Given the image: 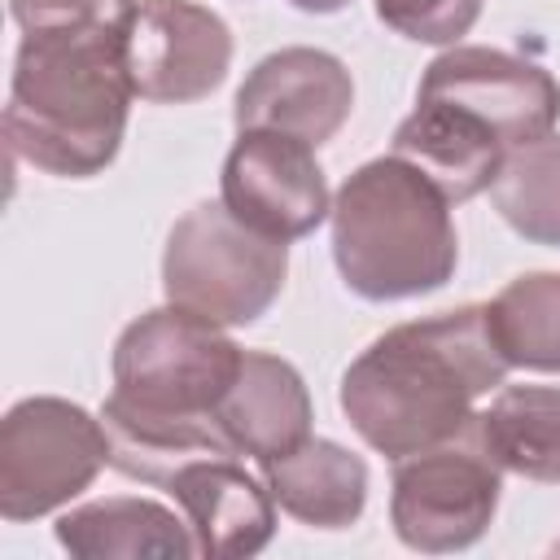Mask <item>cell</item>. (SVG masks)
I'll list each match as a JSON object with an SVG mask.
<instances>
[{"label":"cell","mask_w":560,"mask_h":560,"mask_svg":"<svg viewBox=\"0 0 560 560\" xmlns=\"http://www.w3.org/2000/svg\"><path fill=\"white\" fill-rule=\"evenodd\" d=\"M241 354L223 324L175 302L131 319L114 341V389L101 402L109 468L166 486L197 455H236L219 402L241 372Z\"/></svg>","instance_id":"cell-1"},{"label":"cell","mask_w":560,"mask_h":560,"mask_svg":"<svg viewBox=\"0 0 560 560\" xmlns=\"http://www.w3.org/2000/svg\"><path fill=\"white\" fill-rule=\"evenodd\" d=\"M508 359L499 354L486 306H455L381 332L341 376V411L350 429L385 459H407L459 438L472 402L499 389Z\"/></svg>","instance_id":"cell-2"},{"label":"cell","mask_w":560,"mask_h":560,"mask_svg":"<svg viewBox=\"0 0 560 560\" xmlns=\"http://www.w3.org/2000/svg\"><path fill=\"white\" fill-rule=\"evenodd\" d=\"M127 31H26L13 57L4 144L13 158L61 175H101L131 114Z\"/></svg>","instance_id":"cell-3"},{"label":"cell","mask_w":560,"mask_h":560,"mask_svg":"<svg viewBox=\"0 0 560 560\" xmlns=\"http://www.w3.org/2000/svg\"><path fill=\"white\" fill-rule=\"evenodd\" d=\"M332 262L368 302H398L442 289L455 276L459 241L451 201L402 158H372L332 197Z\"/></svg>","instance_id":"cell-4"},{"label":"cell","mask_w":560,"mask_h":560,"mask_svg":"<svg viewBox=\"0 0 560 560\" xmlns=\"http://www.w3.org/2000/svg\"><path fill=\"white\" fill-rule=\"evenodd\" d=\"M289 276V241H271L245 228L223 201H197L175 219L162 249L166 302L245 328L271 311Z\"/></svg>","instance_id":"cell-5"},{"label":"cell","mask_w":560,"mask_h":560,"mask_svg":"<svg viewBox=\"0 0 560 560\" xmlns=\"http://www.w3.org/2000/svg\"><path fill=\"white\" fill-rule=\"evenodd\" d=\"M109 464L105 420L70 398L35 394L0 420V516L35 521L79 499Z\"/></svg>","instance_id":"cell-6"},{"label":"cell","mask_w":560,"mask_h":560,"mask_svg":"<svg viewBox=\"0 0 560 560\" xmlns=\"http://www.w3.org/2000/svg\"><path fill=\"white\" fill-rule=\"evenodd\" d=\"M499 490L503 468L468 424L459 438L398 459L389 481V525L411 551H464L490 529Z\"/></svg>","instance_id":"cell-7"},{"label":"cell","mask_w":560,"mask_h":560,"mask_svg":"<svg viewBox=\"0 0 560 560\" xmlns=\"http://www.w3.org/2000/svg\"><path fill=\"white\" fill-rule=\"evenodd\" d=\"M219 201L254 232L271 241H302L328 214V179L315 162V144L284 131H241L223 175Z\"/></svg>","instance_id":"cell-8"},{"label":"cell","mask_w":560,"mask_h":560,"mask_svg":"<svg viewBox=\"0 0 560 560\" xmlns=\"http://www.w3.org/2000/svg\"><path fill=\"white\" fill-rule=\"evenodd\" d=\"M416 96L446 101L481 118L508 149L547 136L560 118V83L551 70L481 44H451L442 57H433Z\"/></svg>","instance_id":"cell-9"},{"label":"cell","mask_w":560,"mask_h":560,"mask_svg":"<svg viewBox=\"0 0 560 560\" xmlns=\"http://www.w3.org/2000/svg\"><path fill=\"white\" fill-rule=\"evenodd\" d=\"M232 66L228 22L197 0H140L127 31V74L140 101L192 105Z\"/></svg>","instance_id":"cell-10"},{"label":"cell","mask_w":560,"mask_h":560,"mask_svg":"<svg viewBox=\"0 0 560 560\" xmlns=\"http://www.w3.org/2000/svg\"><path fill=\"white\" fill-rule=\"evenodd\" d=\"M354 109V79L341 57L324 48H280L262 57L232 101L236 131H284L306 144H324Z\"/></svg>","instance_id":"cell-11"},{"label":"cell","mask_w":560,"mask_h":560,"mask_svg":"<svg viewBox=\"0 0 560 560\" xmlns=\"http://www.w3.org/2000/svg\"><path fill=\"white\" fill-rule=\"evenodd\" d=\"M197 542V556L241 560L258 556L276 534V499L267 481L245 472L241 455H197L179 464L162 486Z\"/></svg>","instance_id":"cell-12"},{"label":"cell","mask_w":560,"mask_h":560,"mask_svg":"<svg viewBox=\"0 0 560 560\" xmlns=\"http://www.w3.org/2000/svg\"><path fill=\"white\" fill-rule=\"evenodd\" d=\"M389 153L411 162L420 175H429L438 192L455 206V201H472L494 184L508 144L481 118L446 101L416 96V109L398 122Z\"/></svg>","instance_id":"cell-13"},{"label":"cell","mask_w":560,"mask_h":560,"mask_svg":"<svg viewBox=\"0 0 560 560\" xmlns=\"http://www.w3.org/2000/svg\"><path fill=\"white\" fill-rule=\"evenodd\" d=\"M223 438L236 455L271 459L311 438V394L302 372L267 350H245L232 389L219 402Z\"/></svg>","instance_id":"cell-14"},{"label":"cell","mask_w":560,"mask_h":560,"mask_svg":"<svg viewBox=\"0 0 560 560\" xmlns=\"http://www.w3.org/2000/svg\"><path fill=\"white\" fill-rule=\"evenodd\" d=\"M57 542L79 560H184L197 556L192 529L158 499L109 494L57 516Z\"/></svg>","instance_id":"cell-15"},{"label":"cell","mask_w":560,"mask_h":560,"mask_svg":"<svg viewBox=\"0 0 560 560\" xmlns=\"http://www.w3.org/2000/svg\"><path fill=\"white\" fill-rule=\"evenodd\" d=\"M258 472L271 499L315 529H346L368 508V464L328 438H306L293 451L262 459Z\"/></svg>","instance_id":"cell-16"},{"label":"cell","mask_w":560,"mask_h":560,"mask_svg":"<svg viewBox=\"0 0 560 560\" xmlns=\"http://www.w3.org/2000/svg\"><path fill=\"white\" fill-rule=\"evenodd\" d=\"M481 446L503 472L525 481H560V389L503 385L486 411L472 416Z\"/></svg>","instance_id":"cell-17"},{"label":"cell","mask_w":560,"mask_h":560,"mask_svg":"<svg viewBox=\"0 0 560 560\" xmlns=\"http://www.w3.org/2000/svg\"><path fill=\"white\" fill-rule=\"evenodd\" d=\"M486 324L508 368L560 372V271H525L486 302Z\"/></svg>","instance_id":"cell-18"},{"label":"cell","mask_w":560,"mask_h":560,"mask_svg":"<svg viewBox=\"0 0 560 560\" xmlns=\"http://www.w3.org/2000/svg\"><path fill=\"white\" fill-rule=\"evenodd\" d=\"M490 197L516 236L534 245H560V136L547 131L508 149Z\"/></svg>","instance_id":"cell-19"},{"label":"cell","mask_w":560,"mask_h":560,"mask_svg":"<svg viewBox=\"0 0 560 560\" xmlns=\"http://www.w3.org/2000/svg\"><path fill=\"white\" fill-rule=\"evenodd\" d=\"M376 18L416 44H459L481 18V0H376Z\"/></svg>","instance_id":"cell-20"},{"label":"cell","mask_w":560,"mask_h":560,"mask_svg":"<svg viewBox=\"0 0 560 560\" xmlns=\"http://www.w3.org/2000/svg\"><path fill=\"white\" fill-rule=\"evenodd\" d=\"M13 22L26 31H131L136 0H9Z\"/></svg>","instance_id":"cell-21"},{"label":"cell","mask_w":560,"mask_h":560,"mask_svg":"<svg viewBox=\"0 0 560 560\" xmlns=\"http://www.w3.org/2000/svg\"><path fill=\"white\" fill-rule=\"evenodd\" d=\"M293 9H302V13H337V9H346L350 0H289Z\"/></svg>","instance_id":"cell-22"},{"label":"cell","mask_w":560,"mask_h":560,"mask_svg":"<svg viewBox=\"0 0 560 560\" xmlns=\"http://www.w3.org/2000/svg\"><path fill=\"white\" fill-rule=\"evenodd\" d=\"M551 551H556V556H560V542H556V547H551Z\"/></svg>","instance_id":"cell-23"}]
</instances>
